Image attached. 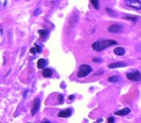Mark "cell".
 Returning a JSON list of instances; mask_svg holds the SVG:
<instances>
[{
	"mask_svg": "<svg viewBox=\"0 0 141 123\" xmlns=\"http://www.w3.org/2000/svg\"><path fill=\"white\" fill-rule=\"evenodd\" d=\"M92 61L95 62V63H102V59L101 58H93Z\"/></svg>",
	"mask_w": 141,
	"mask_h": 123,
	"instance_id": "ffe728a7",
	"label": "cell"
},
{
	"mask_svg": "<svg viewBox=\"0 0 141 123\" xmlns=\"http://www.w3.org/2000/svg\"><path fill=\"white\" fill-rule=\"evenodd\" d=\"M39 107H40V100H39V98H37L34 101V105H33V108H32V111H31V115L35 116L38 112Z\"/></svg>",
	"mask_w": 141,
	"mask_h": 123,
	"instance_id": "8992f818",
	"label": "cell"
},
{
	"mask_svg": "<svg viewBox=\"0 0 141 123\" xmlns=\"http://www.w3.org/2000/svg\"><path fill=\"white\" fill-rule=\"evenodd\" d=\"M108 31L113 34H119L123 31V26L121 24H112L108 28Z\"/></svg>",
	"mask_w": 141,
	"mask_h": 123,
	"instance_id": "5b68a950",
	"label": "cell"
},
{
	"mask_svg": "<svg viewBox=\"0 0 141 123\" xmlns=\"http://www.w3.org/2000/svg\"><path fill=\"white\" fill-rule=\"evenodd\" d=\"M125 49L123 48V47H120V46H118V47H116L115 49H114V53H115V55H117V56H123L124 54H125Z\"/></svg>",
	"mask_w": 141,
	"mask_h": 123,
	"instance_id": "4fadbf2b",
	"label": "cell"
},
{
	"mask_svg": "<svg viewBox=\"0 0 141 123\" xmlns=\"http://www.w3.org/2000/svg\"><path fill=\"white\" fill-rule=\"evenodd\" d=\"M115 122V118L114 117H109V119H108V123H114Z\"/></svg>",
	"mask_w": 141,
	"mask_h": 123,
	"instance_id": "44dd1931",
	"label": "cell"
},
{
	"mask_svg": "<svg viewBox=\"0 0 141 123\" xmlns=\"http://www.w3.org/2000/svg\"><path fill=\"white\" fill-rule=\"evenodd\" d=\"M125 5L129 8L135 9L136 11H140L141 10L140 0H125Z\"/></svg>",
	"mask_w": 141,
	"mask_h": 123,
	"instance_id": "277c9868",
	"label": "cell"
},
{
	"mask_svg": "<svg viewBox=\"0 0 141 123\" xmlns=\"http://www.w3.org/2000/svg\"><path fill=\"white\" fill-rule=\"evenodd\" d=\"M41 123H51L50 121H44V122H41Z\"/></svg>",
	"mask_w": 141,
	"mask_h": 123,
	"instance_id": "d4e9b609",
	"label": "cell"
},
{
	"mask_svg": "<svg viewBox=\"0 0 141 123\" xmlns=\"http://www.w3.org/2000/svg\"><path fill=\"white\" fill-rule=\"evenodd\" d=\"M48 65V62L45 60V59H39L38 61V68L39 69H42V68H45V66Z\"/></svg>",
	"mask_w": 141,
	"mask_h": 123,
	"instance_id": "30bf717a",
	"label": "cell"
},
{
	"mask_svg": "<svg viewBox=\"0 0 141 123\" xmlns=\"http://www.w3.org/2000/svg\"><path fill=\"white\" fill-rule=\"evenodd\" d=\"M92 72V67L89 65H81L78 68L77 77L78 78H84L88 76Z\"/></svg>",
	"mask_w": 141,
	"mask_h": 123,
	"instance_id": "7a4b0ae2",
	"label": "cell"
},
{
	"mask_svg": "<svg viewBox=\"0 0 141 123\" xmlns=\"http://www.w3.org/2000/svg\"><path fill=\"white\" fill-rule=\"evenodd\" d=\"M41 50H42L41 46H39V45L36 44L33 48H31V49H30V52H31L32 54H38V53H40V52H41Z\"/></svg>",
	"mask_w": 141,
	"mask_h": 123,
	"instance_id": "7c38bea8",
	"label": "cell"
},
{
	"mask_svg": "<svg viewBox=\"0 0 141 123\" xmlns=\"http://www.w3.org/2000/svg\"><path fill=\"white\" fill-rule=\"evenodd\" d=\"M97 122H103V118H99V119L97 120Z\"/></svg>",
	"mask_w": 141,
	"mask_h": 123,
	"instance_id": "cb8c5ba5",
	"label": "cell"
},
{
	"mask_svg": "<svg viewBox=\"0 0 141 123\" xmlns=\"http://www.w3.org/2000/svg\"><path fill=\"white\" fill-rule=\"evenodd\" d=\"M130 113H131V110H130L129 108H124V109L120 110V111H116V112L114 113V115H116V116H120V117H124V116L129 115Z\"/></svg>",
	"mask_w": 141,
	"mask_h": 123,
	"instance_id": "9c48e42d",
	"label": "cell"
},
{
	"mask_svg": "<svg viewBox=\"0 0 141 123\" xmlns=\"http://www.w3.org/2000/svg\"><path fill=\"white\" fill-rule=\"evenodd\" d=\"M120 80H121V78L119 76H111L109 78V82H110V83H117Z\"/></svg>",
	"mask_w": 141,
	"mask_h": 123,
	"instance_id": "9a60e30c",
	"label": "cell"
},
{
	"mask_svg": "<svg viewBox=\"0 0 141 123\" xmlns=\"http://www.w3.org/2000/svg\"><path fill=\"white\" fill-rule=\"evenodd\" d=\"M126 77H127L129 80H131V81L138 82V81H140L141 80V73L138 70H136V69H133V70L127 72Z\"/></svg>",
	"mask_w": 141,
	"mask_h": 123,
	"instance_id": "3957f363",
	"label": "cell"
},
{
	"mask_svg": "<svg viewBox=\"0 0 141 123\" xmlns=\"http://www.w3.org/2000/svg\"><path fill=\"white\" fill-rule=\"evenodd\" d=\"M90 2H91V4L93 5V7H94L96 10H98V9L100 8V5H99V0H90Z\"/></svg>",
	"mask_w": 141,
	"mask_h": 123,
	"instance_id": "2e32d148",
	"label": "cell"
},
{
	"mask_svg": "<svg viewBox=\"0 0 141 123\" xmlns=\"http://www.w3.org/2000/svg\"><path fill=\"white\" fill-rule=\"evenodd\" d=\"M126 18H127V19H130V20H133L134 22H135V21L137 20V17H134V16H131V15H127Z\"/></svg>",
	"mask_w": 141,
	"mask_h": 123,
	"instance_id": "ac0fdd59",
	"label": "cell"
},
{
	"mask_svg": "<svg viewBox=\"0 0 141 123\" xmlns=\"http://www.w3.org/2000/svg\"><path fill=\"white\" fill-rule=\"evenodd\" d=\"M53 74V70L52 68H44L43 71H42V76L45 77V78H49L51 77Z\"/></svg>",
	"mask_w": 141,
	"mask_h": 123,
	"instance_id": "8fae6325",
	"label": "cell"
},
{
	"mask_svg": "<svg viewBox=\"0 0 141 123\" xmlns=\"http://www.w3.org/2000/svg\"><path fill=\"white\" fill-rule=\"evenodd\" d=\"M106 11H107V13H110V14H112V16H115V13L114 12H112L110 9H109V8H107L106 9Z\"/></svg>",
	"mask_w": 141,
	"mask_h": 123,
	"instance_id": "d6986e66",
	"label": "cell"
},
{
	"mask_svg": "<svg viewBox=\"0 0 141 123\" xmlns=\"http://www.w3.org/2000/svg\"><path fill=\"white\" fill-rule=\"evenodd\" d=\"M38 34H39V36H40L42 39H45V38L48 36L49 31H48V30H44V29H40V30H38Z\"/></svg>",
	"mask_w": 141,
	"mask_h": 123,
	"instance_id": "5bb4252c",
	"label": "cell"
},
{
	"mask_svg": "<svg viewBox=\"0 0 141 123\" xmlns=\"http://www.w3.org/2000/svg\"><path fill=\"white\" fill-rule=\"evenodd\" d=\"M29 123H30V122H29Z\"/></svg>",
	"mask_w": 141,
	"mask_h": 123,
	"instance_id": "484cf974",
	"label": "cell"
},
{
	"mask_svg": "<svg viewBox=\"0 0 141 123\" xmlns=\"http://www.w3.org/2000/svg\"><path fill=\"white\" fill-rule=\"evenodd\" d=\"M40 12H41V11H40V9L38 8V10H36V11L34 12V15H38V14L40 13Z\"/></svg>",
	"mask_w": 141,
	"mask_h": 123,
	"instance_id": "7402d4cb",
	"label": "cell"
},
{
	"mask_svg": "<svg viewBox=\"0 0 141 123\" xmlns=\"http://www.w3.org/2000/svg\"><path fill=\"white\" fill-rule=\"evenodd\" d=\"M58 99H59V103H60V104H63L64 101V97L63 94H60L59 97H58Z\"/></svg>",
	"mask_w": 141,
	"mask_h": 123,
	"instance_id": "e0dca14e",
	"label": "cell"
},
{
	"mask_svg": "<svg viewBox=\"0 0 141 123\" xmlns=\"http://www.w3.org/2000/svg\"><path fill=\"white\" fill-rule=\"evenodd\" d=\"M116 44H117V41L113 39H99L92 43V48L95 51H102L109 46L116 45Z\"/></svg>",
	"mask_w": 141,
	"mask_h": 123,
	"instance_id": "6da1fadb",
	"label": "cell"
},
{
	"mask_svg": "<svg viewBox=\"0 0 141 123\" xmlns=\"http://www.w3.org/2000/svg\"><path fill=\"white\" fill-rule=\"evenodd\" d=\"M71 115H72V110L71 109H66V110H64V111L60 112L58 114V117H63V118H66V117H69Z\"/></svg>",
	"mask_w": 141,
	"mask_h": 123,
	"instance_id": "52a82bcc",
	"label": "cell"
},
{
	"mask_svg": "<svg viewBox=\"0 0 141 123\" xmlns=\"http://www.w3.org/2000/svg\"><path fill=\"white\" fill-rule=\"evenodd\" d=\"M74 98H75V96H74V95H70V96H69V100H73Z\"/></svg>",
	"mask_w": 141,
	"mask_h": 123,
	"instance_id": "603a6c76",
	"label": "cell"
},
{
	"mask_svg": "<svg viewBox=\"0 0 141 123\" xmlns=\"http://www.w3.org/2000/svg\"><path fill=\"white\" fill-rule=\"evenodd\" d=\"M127 66V64L125 63H122V62H116V63H112V64H109L108 65L109 68L110 69H113V68H117V67H125Z\"/></svg>",
	"mask_w": 141,
	"mask_h": 123,
	"instance_id": "ba28073f",
	"label": "cell"
}]
</instances>
